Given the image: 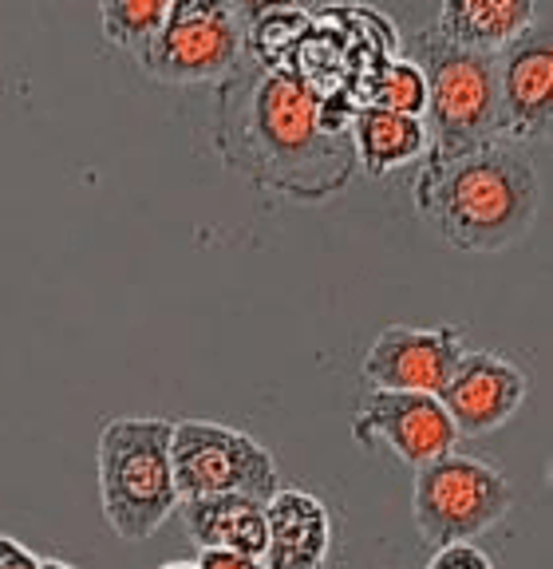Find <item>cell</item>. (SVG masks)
I'll list each match as a JSON object with an SVG mask.
<instances>
[{"instance_id":"ffe728a7","label":"cell","mask_w":553,"mask_h":569,"mask_svg":"<svg viewBox=\"0 0 553 569\" xmlns=\"http://www.w3.org/2000/svg\"><path fill=\"white\" fill-rule=\"evenodd\" d=\"M0 569H40V553H32L12 533H0Z\"/></svg>"},{"instance_id":"7402d4cb","label":"cell","mask_w":553,"mask_h":569,"mask_svg":"<svg viewBox=\"0 0 553 569\" xmlns=\"http://www.w3.org/2000/svg\"><path fill=\"white\" fill-rule=\"evenodd\" d=\"M159 569H198V561H162Z\"/></svg>"},{"instance_id":"5bb4252c","label":"cell","mask_w":553,"mask_h":569,"mask_svg":"<svg viewBox=\"0 0 553 569\" xmlns=\"http://www.w3.org/2000/svg\"><path fill=\"white\" fill-rule=\"evenodd\" d=\"M179 510L198 550H233L250 553V558H261L265 550V502L222 495L179 502Z\"/></svg>"},{"instance_id":"44dd1931","label":"cell","mask_w":553,"mask_h":569,"mask_svg":"<svg viewBox=\"0 0 553 569\" xmlns=\"http://www.w3.org/2000/svg\"><path fill=\"white\" fill-rule=\"evenodd\" d=\"M40 569H76L72 561H56V558H40Z\"/></svg>"},{"instance_id":"52a82bcc","label":"cell","mask_w":553,"mask_h":569,"mask_svg":"<svg viewBox=\"0 0 553 569\" xmlns=\"http://www.w3.org/2000/svg\"><path fill=\"white\" fill-rule=\"evenodd\" d=\"M170 471L179 502L241 495L269 502L281 490V471L265 443L214 419H174L170 423Z\"/></svg>"},{"instance_id":"30bf717a","label":"cell","mask_w":553,"mask_h":569,"mask_svg":"<svg viewBox=\"0 0 553 569\" xmlns=\"http://www.w3.org/2000/svg\"><path fill=\"white\" fill-rule=\"evenodd\" d=\"M352 431L360 447H388L395 459L415 471L451 455L463 439L443 403L435 396H415V391H368Z\"/></svg>"},{"instance_id":"8992f818","label":"cell","mask_w":553,"mask_h":569,"mask_svg":"<svg viewBox=\"0 0 553 569\" xmlns=\"http://www.w3.org/2000/svg\"><path fill=\"white\" fill-rule=\"evenodd\" d=\"M514 507L510 479L486 459L474 455H443L415 471L411 482V518L431 550L474 542L494 530Z\"/></svg>"},{"instance_id":"6da1fadb","label":"cell","mask_w":553,"mask_h":569,"mask_svg":"<svg viewBox=\"0 0 553 569\" xmlns=\"http://www.w3.org/2000/svg\"><path fill=\"white\" fill-rule=\"evenodd\" d=\"M214 142L230 170L296 202H324L356 174L352 139L321 127V91L250 56L218 83Z\"/></svg>"},{"instance_id":"5b68a950","label":"cell","mask_w":553,"mask_h":569,"mask_svg":"<svg viewBox=\"0 0 553 569\" xmlns=\"http://www.w3.org/2000/svg\"><path fill=\"white\" fill-rule=\"evenodd\" d=\"M250 4L233 0H170L167 20L147 40L134 63L159 83H222L245 60Z\"/></svg>"},{"instance_id":"4fadbf2b","label":"cell","mask_w":553,"mask_h":569,"mask_svg":"<svg viewBox=\"0 0 553 569\" xmlns=\"http://www.w3.org/2000/svg\"><path fill=\"white\" fill-rule=\"evenodd\" d=\"M550 12L542 0H443L431 32L479 56H502Z\"/></svg>"},{"instance_id":"d6986e66","label":"cell","mask_w":553,"mask_h":569,"mask_svg":"<svg viewBox=\"0 0 553 569\" xmlns=\"http://www.w3.org/2000/svg\"><path fill=\"white\" fill-rule=\"evenodd\" d=\"M198 569H265L261 558L250 553H233V550H198Z\"/></svg>"},{"instance_id":"9c48e42d","label":"cell","mask_w":553,"mask_h":569,"mask_svg":"<svg viewBox=\"0 0 553 569\" xmlns=\"http://www.w3.org/2000/svg\"><path fill=\"white\" fill-rule=\"evenodd\" d=\"M463 352H466V337L455 325H435V329L388 325V329L368 345L360 372H364L372 391L439 396Z\"/></svg>"},{"instance_id":"277c9868","label":"cell","mask_w":553,"mask_h":569,"mask_svg":"<svg viewBox=\"0 0 553 569\" xmlns=\"http://www.w3.org/2000/svg\"><path fill=\"white\" fill-rule=\"evenodd\" d=\"M408 60L420 63L428 80V154H459L499 139V80L494 56L466 52L423 28L411 40Z\"/></svg>"},{"instance_id":"ac0fdd59","label":"cell","mask_w":553,"mask_h":569,"mask_svg":"<svg viewBox=\"0 0 553 569\" xmlns=\"http://www.w3.org/2000/svg\"><path fill=\"white\" fill-rule=\"evenodd\" d=\"M428 569H494L491 553L479 550L474 542H459V546H443V550L431 553Z\"/></svg>"},{"instance_id":"ba28073f","label":"cell","mask_w":553,"mask_h":569,"mask_svg":"<svg viewBox=\"0 0 553 569\" xmlns=\"http://www.w3.org/2000/svg\"><path fill=\"white\" fill-rule=\"evenodd\" d=\"M499 80V139L530 147L545 139L553 123V24L550 12L522 40L494 56Z\"/></svg>"},{"instance_id":"9a60e30c","label":"cell","mask_w":553,"mask_h":569,"mask_svg":"<svg viewBox=\"0 0 553 569\" xmlns=\"http://www.w3.org/2000/svg\"><path fill=\"white\" fill-rule=\"evenodd\" d=\"M349 139L356 167H364L375 178L392 174V170L408 167L415 159H428L431 151V131L423 119L375 111V107H360L356 116H352Z\"/></svg>"},{"instance_id":"2e32d148","label":"cell","mask_w":553,"mask_h":569,"mask_svg":"<svg viewBox=\"0 0 553 569\" xmlns=\"http://www.w3.org/2000/svg\"><path fill=\"white\" fill-rule=\"evenodd\" d=\"M368 96L360 99V107H375V111H395V116L423 119L428 116V80L415 60L408 56H388V60H375L364 76ZM356 107V111H360Z\"/></svg>"},{"instance_id":"e0dca14e","label":"cell","mask_w":553,"mask_h":569,"mask_svg":"<svg viewBox=\"0 0 553 569\" xmlns=\"http://www.w3.org/2000/svg\"><path fill=\"white\" fill-rule=\"evenodd\" d=\"M167 9L170 0H108V4H99V20H103L108 44L134 56L162 28Z\"/></svg>"},{"instance_id":"3957f363","label":"cell","mask_w":553,"mask_h":569,"mask_svg":"<svg viewBox=\"0 0 553 569\" xmlns=\"http://www.w3.org/2000/svg\"><path fill=\"white\" fill-rule=\"evenodd\" d=\"M170 423L159 416H115L95 443L99 507L111 533L123 542H147L179 510L170 471Z\"/></svg>"},{"instance_id":"8fae6325","label":"cell","mask_w":553,"mask_h":569,"mask_svg":"<svg viewBox=\"0 0 553 569\" xmlns=\"http://www.w3.org/2000/svg\"><path fill=\"white\" fill-rule=\"evenodd\" d=\"M530 396V376L499 352L466 348L435 400L459 436H491L517 416Z\"/></svg>"},{"instance_id":"7a4b0ae2","label":"cell","mask_w":553,"mask_h":569,"mask_svg":"<svg viewBox=\"0 0 553 569\" xmlns=\"http://www.w3.org/2000/svg\"><path fill=\"white\" fill-rule=\"evenodd\" d=\"M542 178L526 147L494 139L459 154H428L415 174V210L446 246L499 253L530 233Z\"/></svg>"},{"instance_id":"7c38bea8","label":"cell","mask_w":553,"mask_h":569,"mask_svg":"<svg viewBox=\"0 0 553 569\" xmlns=\"http://www.w3.org/2000/svg\"><path fill=\"white\" fill-rule=\"evenodd\" d=\"M332 553V515L313 490L281 487L265 502V569H324Z\"/></svg>"}]
</instances>
